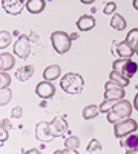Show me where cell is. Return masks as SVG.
Instances as JSON below:
<instances>
[{
    "label": "cell",
    "instance_id": "obj_1",
    "mask_svg": "<svg viewBox=\"0 0 138 154\" xmlns=\"http://www.w3.org/2000/svg\"><path fill=\"white\" fill-rule=\"evenodd\" d=\"M131 112H132V105L129 103L128 100L121 99L114 105V108L107 112V122L115 125L117 122H121L124 119L131 117Z\"/></svg>",
    "mask_w": 138,
    "mask_h": 154
},
{
    "label": "cell",
    "instance_id": "obj_2",
    "mask_svg": "<svg viewBox=\"0 0 138 154\" xmlns=\"http://www.w3.org/2000/svg\"><path fill=\"white\" fill-rule=\"evenodd\" d=\"M60 86L68 94H72V96L80 94L83 91V77L75 72H68L63 75V79L60 82Z\"/></svg>",
    "mask_w": 138,
    "mask_h": 154
},
{
    "label": "cell",
    "instance_id": "obj_3",
    "mask_svg": "<svg viewBox=\"0 0 138 154\" xmlns=\"http://www.w3.org/2000/svg\"><path fill=\"white\" fill-rule=\"evenodd\" d=\"M71 35H68L65 31H55L51 34V43L58 54L68 53L71 48Z\"/></svg>",
    "mask_w": 138,
    "mask_h": 154
},
{
    "label": "cell",
    "instance_id": "obj_4",
    "mask_svg": "<svg viewBox=\"0 0 138 154\" xmlns=\"http://www.w3.org/2000/svg\"><path fill=\"white\" fill-rule=\"evenodd\" d=\"M137 128H138L137 120H132L131 117H128V119H124V120L115 123V126H114V134H115V137L121 139V137L128 136V134H131V133H135Z\"/></svg>",
    "mask_w": 138,
    "mask_h": 154
},
{
    "label": "cell",
    "instance_id": "obj_5",
    "mask_svg": "<svg viewBox=\"0 0 138 154\" xmlns=\"http://www.w3.org/2000/svg\"><path fill=\"white\" fill-rule=\"evenodd\" d=\"M31 53V45H29V38L26 35H20L17 38V42L14 45V54L20 59H26Z\"/></svg>",
    "mask_w": 138,
    "mask_h": 154
},
{
    "label": "cell",
    "instance_id": "obj_6",
    "mask_svg": "<svg viewBox=\"0 0 138 154\" xmlns=\"http://www.w3.org/2000/svg\"><path fill=\"white\" fill-rule=\"evenodd\" d=\"M124 96V89L121 85L115 83V82H107L106 83V93H104V97L106 99H112V100H121Z\"/></svg>",
    "mask_w": 138,
    "mask_h": 154
},
{
    "label": "cell",
    "instance_id": "obj_7",
    "mask_svg": "<svg viewBox=\"0 0 138 154\" xmlns=\"http://www.w3.org/2000/svg\"><path fill=\"white\" fill-rule=\"evenodd\" d=\"M35 137L42 140V142H51V140L55 137L51 133V128H49V122H40L35 126Z\"/></svg>",
    "mask_w": 138,
    "mask_h": 154
},
{
    "label": "cell",
    "instance_id": "obj_8",
    "mask_svg": "<svg viewBox=\"0 0 138 154\" xmlns=\"http://www.w3.org/2000/svg\"><path fill=\"white\" fill-rule=\"evenodd\" d=\"M26 2L25 0H2V8L11 16H17L22 12Z\"/></svg>",
    "mask_w": 138,
    "mask_h": 154
},
{
    "label": "cell",
    "instance_id": "obj_9",
    "mask_svg": "<svg viewBox=\"0 0 138 154\" xmlns=\"http://www.w3.org/2000/svg\"><path fill=\"white\" fill-rule=\"evenodd\" d=\"M35 94L42 99H49L55 94V86L51 83V80H43L35 86Z\"/></svg>",
    "mask_w": 138,
    "mask_h": 154
},
{
    "label": "cell",
    "instance_id": "obj_10",
    "mask_svg": "<svg viewBox=\"0 0 138 154\" xmlns=\"http://www.w3.org/2000/svg\"><path fill=\"white\" fill-rule=\"evenodd\" d=\"M49 128H51V133L55 137H60V136H63L68 131V123H66V120L63 117L57 116L52 122H49Z\"/></svg>",
    "mask_w": 138,
    "mask_h": 154
},
{
    "label": "cell",
    "instance_id": "obj_11",
    "mask_svg": "<svg viewBox=\"0 0 138 154\" xmlns=\"http://www.w3.org/2000/svg\"><path fill=\"white\" fill-rule=\"evenodd\" d=\"M121 146L126 148L128 152H135V151H138V136L134 134V133L124 136V137L121 139Z\"/></svg>",
    "mask_w": 138,
    "mask_h": 154
},
{
    "label": "cell",
    "instance_id": "obj_12",
    "mask_svg": "<svg viewBox=\"0 0 138 154\" xmlns=\"http://www.w3.org/2000/svg\"><path fill=\"white\" fill-rule=\"evenodd\" d=\"M117 54L120 57H124V59H131L134 54H135V49L124 40V42H120L117 43Z\"/></svg>",
    "mask_w": 138,
    "mask_h": 154
},
{
    "label": "cell",
    "instance_id": "obj_13",
    "mask_svg": "<svg viewBox=\"0 0 138 154\" xmlns=\"http://www.w3.org/2000/svg\"><path fill=\"white\" fill-rule=\"evenodd\" d=\"M95 26V19L92 16H81L77 22V28L80 31H89Z\"/></svg>",
    "mask_w": 138,
    "mask_h": 154
},
{
    "label": "cell",
    "instance_id": "obj_14",
    "mask_svg": "<svg viewBox=\"0 0 138 154\" xmlns=\"http://www.w3.org/2000/svg\"><path fill=\"white\" fill-rule=\"evenodd\" d=\"M61 74V68L58 65H51V66H48L45 71H43V77H45V80H55L58 79Z\"/></svg>",
    "mask_w": 138,
    "mask_h": 154
},
{
    "label": "cell",
    "instance_id": "obj_15",
    "mask_svg": "<svg viewBox=\"0 0 138 154\" xmlns=\"http://www.w3.org/2000/svg\"><path fill=\"white\" fill-rule=\"evenodd\" d=\"M45 2L46 0H28L26 2V9L31 14H39L45 9Z\"/></svg>",
    "mask_w": 138,
    "mask_h": 154
},
{
    "label": "cell",
    "instance_id": "obj_16",
    "mask_svg": "<svg viewBox=\"0 0 138 154\" xmlns=\"http://www.w3.org/2000/svg\"><path fill=\"white\" fill-rule=\"evenodd\" d=\"M34 74V66L32 65H26V66H22L17 72H16V77L20 80V82H26L28 79H31Z\"/></svg>",
    "mask_w": 138,
    "mask_h": 154
},
{
    "label": "cell",
    "instance_id": "obj_17",
    "mask_svg": "<svg viewBox=\"0 0 138 154\" xmlns=\"http://www.w3.org/2000/svg\"><path fill=\"white\" fill-rule=\"evenodd\" d=\"M14 62L16 60L11 54L2 53V56H0V68H2V71H9L12 66H14Z\"/></svg>",
    "mask_w": 138,
    "mask_h": 154
},
{
    "label": "cell",
    "instance_id": "obj_18",
    "mask_svg": "<svg viewBox=\"0 0 138 154\" xmlns=\"http://www.w3.org/2000/svg\"><path fill=\"white\" fill-rule=\"evenodd\" d=\"M138 71V65H137V62L134 60H126V63H124V68H123V74L128 77V79H131V77H134Z\"/></svg>",
    "mask_w": 138,
    "mask_h": 154
},
{
    "label": "cell",
    "instance_id": "obj_19",
    "mask_svg": "<svg viewBox=\"0 0 138 154\" xmlns=\"http://www.w3.org/2000/svg\"><path fill=\"white\" fill-rule=\"evenodd\" d=\"M126 20H124V17L123 16H120V14H114L112 16V20H110V26L114 28V29H117V31H123L124 28H126Z\"/></svg>",
    "mask_w": 138,
    "mask_h": 154
},
{
    "label": "cell",
    "instance_id": "obj_20",
    "mask_svg": "<svg viewBox=\"0 0 138 154\" xmlns=\"http://www.w3.org/2000/svg\"><path fill=\"white\" fill-rule=\"evenodd\" d=\"M109 77H110V80L112 82H115V83H118V85H121V86H126L128 83H129V79L124 74H121V72H118V71H115V69H112V72L109 74Z\"/></svg>",
    "mask_w": 138,
    "mask_h": 154
},
{
    "label": "cell",
    "instance_id": "obj_21",
    "mask_svg": "<svg viewBox=\"0 0 138 154\" xmlns=\"http://www.w3.org/2000/svg\"><path fill=\"white\" fill-rule=\"evenodd\" d=\"M98 112H100V108H98L97 105H89V106H86V108L83 109V117H84L86 120H91V119L97 117Z\"/></svg>",
    "mask_w": 138,
    "mask_h": 154
},
{
    "label": "cell",
    "instance_id": "obj_22",
    "mask_svg": "<svg viewBox=\"0 0 138 154\" xmlns=\"http://www.w3.org/2000/svg\"><path fill=\"white\" fill-rule=\"evenodd\" d=\"M78 145H80V139L78 137H75V136H71L66 139V142H65V146L69 148L72 152H77L78 151Z\"/></svg>",
    "mask_w": 138,
    "mask_h": 154
},
{
    "label": "cell",
    "instance_id": "obj_23",
    "mask_svg": "<svg viewBox=\"0 0 138 154\" xmlns=\"http://www.w3.org/2000/svg\"><path fill=\"white\" fill-rule=\"evenodd\" d=\"M126 42H128L134 49H137V46H138V28H134V29L129 31V34H128V37H126Z\"/></svg>",
    "mask_w": 138,
    "mask_h": 154
},
{
    "label": "cell",
    "instance_id": "obj_24",
    "mask_svg": "<svg viewBox=\"0 0 138 154\" xmlns=\"http://www.w3.org/2000/svg\"><path fill=\"white\" fill-rule=\"evenodd\" d=\"M118 100H112V99H106L101 105H100L98 108H100V112H109L112 108H114V105L117 103Z\"/></svg>",
    "mask_w": 138,
    "mask_h": 154
},
{
    "label": "cell",
    "instance_id": "obj_25",
    "mask_svg": "<svg viewBox=\"0 0 138 154\" xmlns=\"http://www.w3.org/2000/svg\"><path fill=\"white\" fill-rule=\"evenodd\" d=\"M9 43H11V34L8 31H2V34H0V46L6 48Z\"/></svg>",
    "mask_w": 138,
    "mask_h": 154
},
{
    "label": "cell",
    "instance_id": "obj_26",
    "mask_svg": "<svg viewBox=\"0 0 138 154\" xmlns=\"http://www.w3.org/2000/svg\"><path fill=\"white\" fill-rule=\"evenodd\" d=\"M11 96H12V93H11V89L6 86V88H2V99H0V103L2 105H6L8 102L11 100Z\"/></svg>",
    "mask_w": 138,
    "mask_h": 154
},
{
    "label": "cell",
    "instance_id": "obj_27",
    "mask_svg": "<svg viewBox=\"0 0 138 154\" xmlns=\"http://www.w3.org/2000/svg\"><path fill=\"white\" fill-rule=\"evenodd\" d=\"M97 151H101V143L97 139H92L89 146H87V152H97Z\"/></svg>",
    "mask_w": 138,
    "mask_h": 154
},
{
    "label": "cell",
    "instance_id": "obj_28",
    "mask_svg": "<svg viewBox=\"0 0 138 154\" xmlns=\"http://www.w3.org/2000/svg\"><path fill=\"white\" fill-rule=\"evenodd\" d=\"M11 82V77L6 71H2V75H0V85H2V88H6Z\"/></svg>",
    "mask_w": 138,
    "mask_h": 154
},
{
    "label": "cell",
    "instance_id": "obj_29",
    "mask_svg": "<svg viewBox=\"0 0 138 154\" xmlns=\"http://www.w3.org/2000/svg\"><path fill=\"white\" fill-rule=\"evenodd\" d=\"M115 9H117V5L114 2H109V3H106L103 11H104V14H112V12H115Z\"/></svg>",
    "mask_w": 138,
    "mask_h": 154
},
{
    "label": "cell",
    "instance_id": "obj_30",
    "mask_svg": "<svg viewBox=\"0 0 138 154\" xmlns=\"http://www.w3.org/2000/svg\"><path fill=\"white\" fill-rule=\"evenodd\" d=\"M22 114H23V109H22V106H16L14 109L11 111V116L14 119H20L22 117Z\"/></svg>",
    "mask_w": 138,
    "mask_h": 154
},
{
    "label": "cell",
    "instance_id": "obj_31",
    "mask_svg": "<svg viewBox=\"0 0 138 154\" xmlns=\"http://www.w3.org/2000/svg\"><path fill=\"white\" fill-rule=\"evenodd\" d=\"M6 139H8V128L2 125V130H0V142H6Z\"/></svg>",
    "mask_w": 138,
    "mask_h": 154
},
{
    "label": "cell",
    "instance_id": "obj_32",
    "mask_svg": "<svg viewBox=\"0 0 138 154\" xmlns=\"http://www.w3.org/2000/svg\"><path fill=\"white\" fill-rule=\"evenodd\" d=\"M134 106H135V109L138 111V93H137V96H135V99H134Z\"/></svg>",
    "mask_w": 138,
    "mask_h": 154
},
{
    "label": "cell",
    "instance_id": "obj_33",
    "mask_svg": "<svg viewBox=\"0 0 138 154\" xmlns=\"http://www.w3.org/2000/svg\"><path fill=\"white\" fill-rule=\"evenodd\" d=\"M55 152H57V154H61V152H72V151H71L69 148H65V149H57Z\"/></svg>",
    "mask_w": 138,
    "mask_h": 154
},
{
    "label": "cell",
    "instance_id": "obj_34",
    "mask_svg": "<svg viewBox=\"0 0 138 154\" xmlns=\"http://www.w3.org/2000/svg\"><path fill=\"white\" fill-rule=\"evenodd\" d=\"M81 3H84V5H91V3H94L95 0H80Z\"/></svg>",
    "mask_w": 138,
    "mask_h": 154
},
{
    "label": "cell",
    "instance_id": "obj_35",
    "mask_svg": "<svg viewBox=\"0 0 138 154\" xmlns=\"http://www.w3.org/2000/svg\"><path fill=\"white\" fill-rule=\"evenodd\" d=\"M132 5H134V8L138 11V0H132Z\"/></svg>",
    "mask_w": 138,
    "mask_h": 154
},
{
    "label": "cell",
    "instance_id": "obj_36",
    "mask_svg": "<svg viewBox=\"0 0 138 154\" xmlns=\"http://www.w3.org/2000/svg\"><path fill=\"white\" fill-rule=\"evenodd\" d=\"M78 38V34H71V40H77Z\"/></svg>",
    "mask_w": 138,
    "mask_h": 154
},
{
    "label": "cell",
    "instance_id": "obj_37",
    "mask_svg": "<svg viewBox=\"0 0 138 154\" xmlns=\"http://www.w3.org/2000/svg\"><path fill=\"white\" fill-rule=\"evenodd\" d=\"M135 53H137V54H138V46H137V49H135Z\"/></svg>",
    "mask_w": 138,
    "mask_h": 154
},
{
    "label": "cell",
    "instance_id": "obj_38",
    "mask_svg": "<svg viewBox=\"0 0 138 154\" xmlns=\"http://www.w3.org/2000/svg\"><path fill=\"white\" fill-rule=\"evenodd\" d=\"M46 2H52V0H46Z\"/></svg>",
    "mask_w": 138,
    "mask_h": 154
},
{
    "label": "cell",
    "instance_id": "obj_39",
    "mask_svg": "<svg viewBox=\"0 0 138 154\" xmlns=\"http://www.w3.org/2000/svg\"><path fill=\"white\" fill-rule=\"evenodd\" d=\"M25 2H28V0H25Z\"/></svg>",
    "mask_w": 138,
    "mask_h": 154
}]
</instances>
